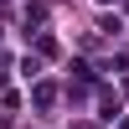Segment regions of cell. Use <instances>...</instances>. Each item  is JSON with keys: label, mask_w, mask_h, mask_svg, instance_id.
Masks as SVG:
<instances>
[{"label": "cell", "mask_w": 129, "mask_h": 129, "mask_svg": "<svg viewBox=\"0 0 129 129\" xmlns=\"http://www.w3.org/2000/svg\"><path fill=\"white\" fill-rule=\"evenodd\" d=\"M0 88H5V72H0Z\"/></svg>", "instance_id": "cell-3"}, {"label": "cell", "mask_w": 129, "mask_h": 129, "mask_svg": "<svg viewBox=\"0 0 129 129\" xmlns=\"http://www.w3.org/2000/svg\"><path fill=\"white\" fill-rule=\"evenodd\" d=\"M52 98H57L52 83H36V88H31V103H36V109H52Z\"/></svg>", "instance_id": "cell-1"}, {"label": "cell", "mask_w": 129, "mask_h": 129, "mask_svg": "<svg viewBox=\"0 0 129 129\" xmlns=\"http://www.w3.org/2000/svg\"><path fill=\"white\" fill-rule=\"evenodd\" d=\"M119 129H129V114H119Z\"/></svg>", "instance_id": "cell-2"}, {"label": "cell", "mask_w": 129, "mask_h": 129, "mask_svg": "<svg viewBox=\"0 0 129 129\" xmlns=\"http://www.w3.org/2000/svg\"><path fill=\"white\" fill-rule=\"evenodd\" d=\"M98 5H109V0H98Z\"/></svg>", "instance_id": "cell-4"}]
</instances>
